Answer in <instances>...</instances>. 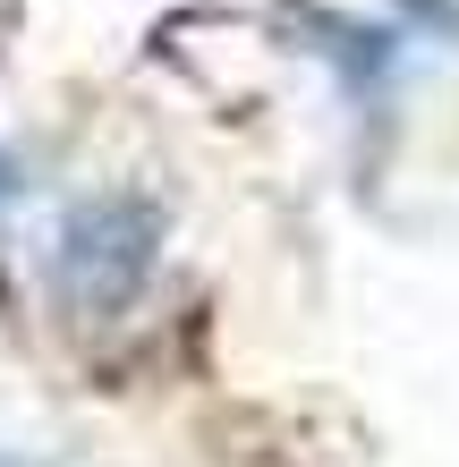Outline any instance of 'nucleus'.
Instances as JSON below:
<instances>
[{
    "instance_id": "f257e3e1",
    "label": "nucleus",
    "mask_w": 459,
    "mask_h": 467,
    "mask_svg": "<svg viewBox=\"0 0 459 467\" xmlns=\"http://www.w3.org/2000/svg\"><path fill=\"white\" fill-rule=\"evenodd\" d=\"M153 246H162L153 204H137V196L86 204L60 230V297H68V306H86V315L128 306V297L145 289V272H153Z\"/></svg>"
},
{
    "instance_id": "f03ea898",
    "label": "nucleus",
    "mask_w": 459,
    "mask_h": 467,
    "mask_svg": "<svg viewBox=\"0 0 459 467\" xmlns=\"http://www.w3.org/2000/svg\"><path fill=\"white\" fill-rule=\"evenodd\" d=\"M17 187H26V171L9 161V145H0V204H17Z\"/></svg>"
}]
</instances>
